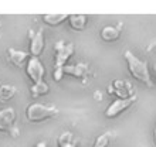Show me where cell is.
<instances>
[{"mask_svg":"<svg viewBox=\"0 0 156 147\" xmlns=\"http://www.w3.org/2000/svg\"><path fill=\"white\" fill-rule=\"evenodd\" d=\"M58 147H77V142L74 139V135L71 132H62L57 139Z\"/></svg>","mask_w":156,"mask_h":147,"instance_id":"obj_15","label":"cell"},{"mask_svg":"<svg viewBox=\"0 0 156 147\" xmlns=\"http://www.w3.org/2000/svg\"><path fill=\"white\" fill-rule=\"evenodd\" d=\"M64 75H70L78 81H81L82 84H85L88 81V75H90V67L82 62L77 65H67L64 68Z\"/></svg>","mask_w":156,"mask_h":147,"instance_id":"obj_9","label":"cell"},{"mask_svg":"<svg viewBox=\"0 0 156 147\" xmlns=\"http://www.w3.org/2000/svg\"><path fill=\"white\" fill-rule=\"evenodd\" d=\"M26 75L30 78V81L33 84H41L44 82L45 68L40 58L37 57H30V60L26 64Z\"/></svg>","mask_w":156,"mask_h":147,"instance_id":"obj_5","label":"cell"},{"mask_svg":"<svg viewBox=\"0 0 156 147\" xmlns=\"http://www.w3.org/2000/svg\"><path fill=\"white\" fill-rule=\"evenodd\" d=\"M123 58L126 61L128 71H129V74H131V77L133 79L146 85L148 88H153L155 86V82L152 81V77H151L148 62L139 60L132 51H125L123 53Z\"/></svg>","mask_w":156,"mask_h":147,"instance_id":"obj_1","label":"cell"},{"mask_svg":"<svg viewBox=\"0 0 156 147\" xmlns=\"http://www.w3.org/2000/svg\"><path fill=\"white\" fill-rule=\"evenodd\" d=\"M17 94V88L10 84H3L0 85V102H7L13 99Z\"/></svg>","mask_w":156,"mask_h":147,"instance_id":"obj_14","label":"cell"},{"mask_svg":"<svg viewBox=\"0 0 156 147\" xmlns=\"http://www.w3.org/2000/svg\"><path fill=\"white\" fill-rule=\"evenodd\" d=\"M155 74H156V67H155Z\"/></svg>","mask_w":156,"mask_h":147,"instance_id":"obj_21","label":"cell"},{"mask_svg":"<svg viewBox=\"0 0 156 147\" xmlns=\"http://www.w3.org/2000/svg\"><path fill=\"white\" fill-rule=\"evenodd\" d=\"M16 122V110L13 108H2L0 109V132L10 133Z\"/></svg>","mask_w":156,"mask_h":147,"instance_id":"obj_8","label":"cell"},{"mask_svg":"<svg viewBox=\"0 0 156 147\" xmlns=\"http://www.w3.org/2000/svg\"><path fill=\"white\" fill-rule=\"evenodd\" d=\"M88 17L85 14H70L68 16V24L75 31H82L87 27Z\"/></svg>","mask_w":156,"mask_h":147,"instance_id":"obj_12","label":"cell"},{"mask_svg":"<svg viewBox=\"0 0 156 147\" xmlns=\"http://www.w3.org/2000/svg\"><path fill=\"white\" fill-rule=\"evenodd\" d=\"M34 147H47V143H45V142H38Z\"/></svg>","mask_w":156,"mask_h":147,"instance_id":"obj_19","label":"cell"},{"mask_svg":"<svg viewBox=\"0 0 156 147\" xmlns=\"http://www.w3.org/2000/svg\"><path fill=\"white\" fill-rule=\"evenodd\" d=\"M153 48H156V40H153V41H151V43H149V45H148V48H146V51H152Z\"/></svg>","mask_w":156,"mask_h":147,"instance_id":"obj_18","label":"cell"},{"mask_svg":"<svg viewBox=\"0 0 156 147\" xmlns=\"http://www.w3.org/2000/svg\"><path fill=\"white\" fill-rule=\"evenodd\" d=\"M60 110L55 106H45L41 103H31L26 109V119L30 123H43L53 118H57Z\"/></svg>","mask_w":156,"mask_h":147,"instance_id":"obj_3","label":"cell"},{"mask_svg":"<svg viewBox=\"0 0 156 147\" xmlns=\"http://www.w3.org/2000/svg\"><path fill=\"white\" fill-rule=\"evenodd\" d=\"M50 92V86L45 84V82H41V84H33L31 88H30V96L33 99H37L40 96H44Z\"/></svg>","mask_w":156,"mask_h":147,"instance_id":"obj_16","label":"cell"},{"mask_svg":"<svg viewBox=\"0 0 156 147\" xmlns=\"http://www.w3.org/2000/svg\"><path fill=\"white\" fill-rule=\"evenodd\" d=\"M136 99H138V96H132V98H126V99H118L116 98L114 102L109 105V106L105 109V118L107 119H115L118 118L119 115L125 113L129 108H132L133 105H135Z\"/></svg>","mask_w":156,"mask_h":147,"instance_id":"obj_4","label":"cell"},{"mask_svg":"<svg viewBox=\"0 0 156 147\" xmlns=\"http://www.w3.org/2000/svg\"><path fill=\"white\" fill-rule=\"evenodd\" d=\"M54 51H55V60H54L53 78L55 82H60L64 78V68L67 67V62L75 53V47L71 43L57 41L54 44Z\"/></svg>","mask_w":156,"mask_h":147,"instance_id":"obj_2","label":"cell"},{"mask_svg":"<svg viewBox=\"0 0 156 147\" xmlns=\"http://www.w3.org/2000/svg\"><path fill=\"white\" fill-rule=\"evenodd\" d=\"M7 60L12 65L20 68L24 64H27V61L30 60V53L14 50V48H7Z\"/></svg>","mask_w":156,"mask_h":147,"instance_id":"obj_11","label":"cell"},{"mask_svg":"<svg viewBox=\"0 0 156 147\" xmlns=\"http://www.w3.org/2000/svg\"><path fill=\"white\" fill-rule=\"evenodd\" d=\"M112 137H114L112 132H105L102 135H99L94 142V147H108L109 143H111Z\"/></svg>","mask_w":156,"mask_h":147,"instance_id":"obj_17","label":"cell"},{"mask_svg":"<svg viewBox=\"0 0 156 147\" xmlns=\"http://www.w3.org/2000/svg\"><path fill=\"white\" fill-rule=\"evenodd\" d=\"M153 142H155V146H156V129L153 130Z\"/></svg>","mask_w":156,"mask_h":147,"instance_id":"obj_20","label":"cell"},{"mask_svg":"<svg viewBox=\"0 0 156 147\" xmlns=\"http://www.w3.org/2000/svg\"><path fill=\"white\" fill-rule=\"evenodd\" d=\"M29 40H30V55L31 57H40L43 51H44V30L38 29L37 31L30 30L29 31Z\"/></svg>","mask_w":156,"mask_h":147,"instance_id":"obj_7","label":"cell"},{"mask_svg":"<svg viewBox=\"0 0 156 147\" xmlns=\"http://www.w3.org/2000/svg\"><path fill=\"white\" fill-rule=\"evenodd\" d=\"M123 30V23H118L116 26H105L101 30V38L105 43H114V41L119 40V37L122 34Z\"/></svg>","mask_w":156,"mask_h":147,"instance_id":"obj_10","label":"cell"},{"mask_svg":"<svg viewBox=\"0 0 156 147\" xmlns=\"http://www.w3.org/2000/svg\"><path fill=\"white\" fill-rule=\"evenodd\" d=\"M108 94L109 95H116L118 99H126L135 96V88L132 86L131 82L128 81H115L108 86Z\"/></svg>","mask_w":156,"mask_h":147,"instance_id":"obj_6","label":"cell"},{"mask_svg":"<svg viewBox=\"0 0 156 147\" xmlns=\"http://www.w3.org/2000/svg\"><path fill=\"white\" fill-rule=\"evenodd\" d=\"M68 16L70 14H44L43 16V21L47 26L57 27V26L62 24L64 21H68Z\"/></svg>","mask_w":156,"mask_h":147,"instance_id":"obj_13","label":"cell"}]
</instances>
